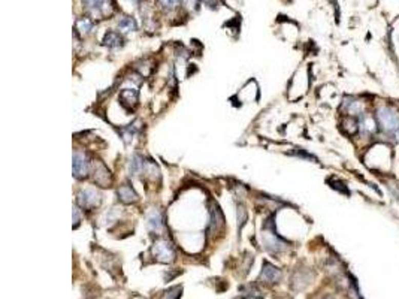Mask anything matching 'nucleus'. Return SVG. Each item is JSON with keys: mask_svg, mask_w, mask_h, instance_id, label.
<instances>
[{"mask_svg": "<svg viewBox=\"0 0 399 299\" xmlns=\"http://www.w3.org/2000/svg\"><path fill=\"white\" fill-rule=\"evenodd\" d=\"M375 117H377V123L380 124L384 132L395 133L396 130H399V112L396 109L383 105L377 109Z\"/></svg>", "mask_w": 399, "mask_h": 299, "instance_id": "f257e3e1", "label": "nucleus"}, {"mask_svg": "<svg viewBox=\"0 0 399 299\" xmlns=\"http://www.w3.org/2000/svg\"><path fill=\"white\" fill-rule=\"evenodd\" d=\"M153 253L160 262H171L174 259V247L168 240L157 241L153 247Z\"/></svg>", "mask_w": 399, "mask_h": 299, "instance_id": "f03ea898", "label": "nucleus"}, {"mask_svg": "<svg viewBox=\"0 0 399 299\" xmlns=\"http://www.w3.org/2000/svg\"><path fill=\"white\" fill-rule=\"evenodd\" d=\"M78 202L83 208H93L101 204V194L91 189L81 190L78 194Z\"/></svg>", "mask_w": 399, "mask_h": 299, "instance_id": "7ed1b4c3", "label": "nucleus"}, {"mask_svg": "<svg viewBox=\"0 0 399 299\" xmlns=\"http://www.w3.org/2000/svg\"><path fill=\"white\" fill-rule=\"evenodd\" d=\"M88 172V162L84 153L76 151L73 154V175L76 178H84Z\"/></svg>", "mask_w": 399, "mask_h": 299, "instance_id": "20e7f679", "label": "nucleus"}, {"mask_svg": "<svg viewBox=\"0 0 399 299\" xmlns=\"http://www.w3.org/2000/svg\"><path fill=\"white\" fill-rule=\"evenodd\" d=\"M262 280H265L266 283H277L281 278V271L275 268L274 265L266 264L263 265V271H262Z\"/></svg>", "mask_w": 399, "mask_h": 299, "instance_id": "39448f33", "label": "nucleus"}, {"mask_svg": "<svg viewBox=\"0 0 399 299\" xmlns=\"http://www.w3.org/2000/svg\"><path fill=\"white\" fill-rule=\"evenodd\" d=\"M359 129H361V133H364L366 136H371L377 132V122L371 117V115H362L361 117V122H359Z\"/></svg>", "mask_w": 399, "mask_h": 299, "instance_id": "423d86ee", "label": "nucleus"}, {"mask_svg": "<svg viewBox=\"0 0 399 299\" xmlns=\"http://www.w3.org/2000/svg\"><path fill=\"white\" fill-rule=\"evenodd\" d=\"M344 109L347 111V114L350 117H354V115H362L365 109V102L364 101H359V99H350V102H344Z\"/></svg>", "mask_w": 399, "mask_h": 299, "instance_id": "0eeeda50", "label": "nucleus"}, {"mask_svg": "<svg viewBox=\"0 0 399 299\" xmlns=\"http://www.w3.org/2000/svg\"><path fill=\"white\" fill-rule=\"evenodd\" d=\"M265 246L268 250H271V251H280V250H283L284 248V243L283 241H280L277 236H275V233H272V232H266L265 233Z\"/></svg>", "mask_w": 399, "mask_h": 299, "instance_id": "6e6552de", "label": "nucleus"}, {"mask_svg": "<svg viewBox=\"0 0 399 299\" xmlns=\"http://www.w3.org/2000/svg\"><path fill=\"white\" fill-rule=\"evenodd\" d=\"M145 160L141 157V156H133V158L130 160V165H129V171H130V174L132 175H141V174H144V171H145Z\"/></svg>", "mask_w": 399, "mask_h": 299, "instance_id": "1a4fd4ad", "label": "nucleus"}, {"mask_svg": "<svg viewBox=\"0 0 399 299\" xmlns=\"http://www.w3.org/2000/svg\"><path fill=\"white\" fill-rule=\"evenodd\" d=\"M147 220H148V228L151 229V230L158 232L160 229L163 228V218H162V214H160V211H157V210H153V211L150 212L148 217H147Z\"/></svg>", "mask_w": 399, "mask_h": 299, "instance_id": "9d476101", "label": "nucleus"}, {"mask_svg": "<svg viewBox=\"0 0 399 299\" xmlns=\"http://www.w3.org/2000/svg\"><path fill=\"white\" fill-rule=\"evenodd\" d=\"M118 197H120V201L124 202V204H130V202H133V201H136V193L133 192V189L129 186V184H124L122 186L120 189H118Z\"/></svg>", "mask_w": 399, "mask_h": 299, "instance_id": "9b49d317", "label": "nucleus"}, {"mask_svg": "<svg viewBox=\"0 0 399 299\" xmlns=\"http://www.w3.org/2000/svg\"><path fill=\"white\" fill-rule=\"evenodd\" d=\"M84 6L90 9L91 12H96V14H101V12H105L106 11V5H108V0H83Z\"/></svg>", "mask_w": 399, "mask_h": 299, "instance_id": "f8f14e48", "label": "nucleus"}, {"mask_svg": "<svg viewBox=\"0 0 399 299\" xmlns=\"http://www.w3.org/2000/svg\"><path fill=\"white\" fill-rule=\"evenodd\" d=\"M118 29L122 30V32H126V33H129V32H135L136 30V23H135V19L130 17H124L120 19V23H118Z\"/></svg>", "mask_w": 399, "mask_h": 299, "instance_id": "ddd939ff", "label": "nucleus"}, {"mask_svg": "<svg viewBox=\"0 0 399 299\" xmlns=\"http://www.w3.org/2000/svg\"><path fill=\"white\" fill-rule=\"evenodd\" d=\"M104 42L105 45H108V47H118V45H122V37L117 35L115 32H108L105 35Z\"/></svg>", "mask_w": 399, "mask_h": 299, "instance_id": "4468645a", "label": "nucleus"}, {"mask_svg": "<svg viewBox=\"0 0 399 299\" xmlns=\"http://www.w3.org/2000/svg\"><path fill=\"white\" fill-rule=\"evenodd\" d=\"M76 26H78V29H79L83 33H90L91 29H93V23H91L88 18H81V19H78Z\"/></svg>", "mask_w": 399, "mask_h": 299, "instance_id": "2eb2a0df", "label": "nucleus"}, {"mask_svg": "<svg viewBox=\"0 0 399 299\" xmlns=\"http://www.w3.org/2000/svg\"><path fill=\"white\" fill-rule=\"evenodd\" d=\"M179 295H181V289L179 287H174V289H171L169 292L165 293V298L163 299H178Z\"/></svg>", "mask_w": 399, "mask_h": 299, "instance_id": "dca6fc26", "label": "nucleus"}, {"mask_svg": "<svg viewBox=\"0 0 399 299\" xmlns=\"http://www.w3.org/2000/svg\"><path fill=\"white\" fill-rule=\"evenodd\" d=\"M245 220H247V211H245V208H244V207H238V223H240V226H243L244 223H245Z\"/></svg>", "mask_w": 399, "mask_h": 299, "instance_id": "f3484780", "label": "nucleus"}, {"mask_svg": "<svg viewBox=\"0 0 399 299\" xmlns=\"http://www.w3.org/2000/svg\"><path fill=\"white\" fill-rule=\"evenodd\" d=\"M162 3H163L166 8H174L175 5L178 3V0H162Z\"/></svg>", "mask_w": 399, "mask_h": 299, "instance_id": "a211bd4d", "label": "nucleus"}, {"mask_svg": "<svg viewBox=\"0 0 399 299\" xmlns=\"http://www.w3.org/2000/svg\"><path fill=\"white\" fill-rule=\"evenodd\" d=\"M395 139L399 142V130H396V132H395Z\"/></svg>", "mask_w": 399, "mask_h": 299, "instance_id": "6ab92c4d", "label": "nucleus"}, {"mask_svg": "<svg viewBox=\"0 0 399 299\" xmlns=\"http://www.w3.org/2000/svg\"><path fill=\"white\" fill-rule=\"evenodd\" d=\"M323 299H333L332 296H326V298H323Z\"/></svg>", "mask_w": 399, "mask_h": 299, "instance_id": "aec40b11", "label": "nucleus"}]
</instances>
